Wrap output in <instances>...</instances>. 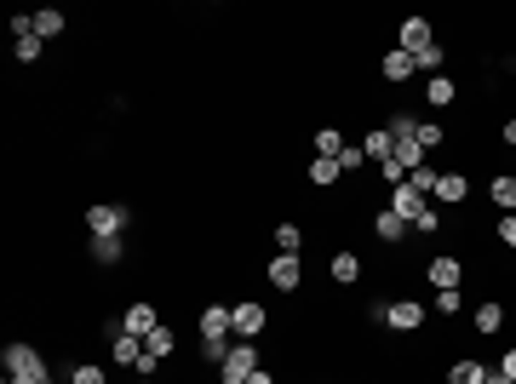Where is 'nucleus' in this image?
<instances>
[{
  "label": "nucleus",
  "instance_id": "1",
  "mask_svg": "<svg viewBox=\"0 0 516 384\" xmlns=\"http://www.w3.org/2000/svg\"><path fill=\"white\" fill-rule=\"evenodd\" d=\"M0 362H6V379H12V384H52V373H46V362H41V350H35V344H23V339H12Z\"/></svg>",
  "mask_w": 516,
  "mask_h": 384
},
{
  "label": "nucleus",
  "instance_id": "2",
  "mask_svg": "<svg viewBox=\"0 0 516 384\" xmlns=\"http://www.w3.org/2000/svg\"><path fill=\"white\" fill-rule=\"evenodd\" d=\"M258 367H264V362H258V344L241 339V344H230V356L218 362V384H247Z\"/></svg>",
  "mask_w": 516,
  "mask_h": 384
},
{
  "label": "nucleus",
  "instance_id": "3",
  "mask_svg": "<svg viewBox=\"0 0 516 384\" xmlns=\"http://www.w3.org/2000/svg\"><path fill=\"white\" fill-rule=\"evenodd\" d=\"M86 230H92V242L121 235L127 230V207H121V201H92V207H86Z\"/></svg>",
  "mask_w": 516,
  "mask_h": 384
},
{
  "label": "nucleus",
  "instance_id": "4",
  "mask_svg": "<svg viewBox=\"0 0 516 384\" xmlns=\"http://www.w3.org/2000/svg\"><path fill=\"white\" fill-rule=\"evenodd\" d=\"M172 350H178V333H172L167 321H161V327H155L150 339H144V362H138V373H144V379H155V367H161Z\"/></svg>",
  "mask_w": 516,
  "mask_h": 384
},
{
  "label": "nucleus",
  "instance_id": "5",
  "mask_svg": "<svg viewBox=\"0 0 516 384\" xmlns=\"http://www.w3.org/2000/svg\"><path fill=\"white\" fill-rule=\"evenodd\" d=\"M230 321H236V339H258L270 327V310L258 298H241V304H230Z\"/></svg>",
  "mask_w": 516,
  "mask_h": 384
},
{
  "label": "nucleus",
  "instance_id": "6",
  "mask_svg": "<svg viewBox=\"0 0 516 384\" xmlns=\"http://www.w3.org/2000/svg\"><path fill=\"white\" fill-rule=\"evenodd\" d=\"M385 327L390 333H419L425 327V304H419V298H396V304H385Z\"/></svg>",
  "mask_w": 516,
  "mask_h": 384
},
{
  "label": "nucleus",
  "instance_id": "7",
  "mask_svg": "<svg viewBox=\"0 0 516 384\" xmlns=\"http://www.w3.org/2000/svg\"><path fill=\"white\" fill-rule=\"evenodd\" d=\"M155 327H161V316H155V304H150V298L127 304V316H121V333H132V339H150Z\"/></svg>",
  "mask_w": 516,
  "mask_h": 384
},
{
  "label": "nucleus",
  "instance_id": "8",
  "mask_svg": "<svg viewBox=\"0 0 516 384\" xmlns=\"http://www.w3.org/2000/svg\"><path fill=\"white\" fill-rule=\"evenodd\" d=\"M299 281H304L299 258H287V253L270 258V287H276V293H299Z\"/></svg>",
  "mask_w": 516,
  "mask_h": 384
},
{
  "label": "nucleus",
  "instance_id": "9",
  "mask_svg": "<svg viewBox=\"0 0 516 384\" xmlns=\"http://www.w3.org/2000/svg\"><path fill=\"white\" fill-rule=\"evenodd\" d=\"M379 75H385L390 87H402L408 75H419V58H408V52L396 46V52H385V58H379Z\"/></svg>",
  "mask_w": 516,
  "mask_h": 384
},
{
  "label": "nucleus",
  "instance_id": "10",
  "mask_svg": "<svg viewBox=\"0 0 516 384\" xmlns=\"http://www.w3.org/2000/svg\"><path fill=\"white\" fill-rule=\"evenodd\" d=\"M430 287H436V293H448V287H459L465 281V264L459 258H448V253H442V258H430Z\"/></svg>",
  "mask_w": 516,
  "mask_h": 384
},
{
  "label": "nucleus",
  "instance_id": "11",
  "mask_svg": "<svg viewBox=\"0 0 516 384\" xmlns=\"http://www.w3.org/2000/svg\"><path fill=\"white\" fill-rule=\"evenodd\" d=\"M430 46H436V35H430V23H425V18H408V23H402V52H408V58L430 52Z\"/></svg>",
  "mask_w": 516,
  "mask_h": 384
},
{
  "label": "nucleus",
  "instance_id": "12",
  "mask_svg": "<svg viewBox=\"0 0 516 384\" xmlns=\"http://www.w3.org/2000/svg\"><path fill=\"white\" fill-rule=\"evenodd\" d=\"M230 333H236L230 304H207V310H201V339H224V344H230Z\"/></svg>",
  "mask_w": 516,
  "mask_h": 384
},
{
  "label": "nucleus",
  "instance_id": "13",
  "mask_svg": "<svg viewBox=\"0 0 516 384\" xmlns=\"http://www.w3.org/2000/svg\"><path fill=\"white\" fill-rule=\"evenodd\" d=\"M390 212H402V219H408V224H413V219H419V212H425V196H419V189L408 184V178H402V184L390 189Z\"/></svg>",
  "mask_w": 516,
  "mask_h": 384
},
{
  "label": "nucleus",
  "instance_id": "14",
  "mask_svg": "<svg viewBox=\"0 0 516 384\" xmlns=\"http://www.w3.org/2000/svg\"><path fill=\"white\" fill-rule=\"evenodd\" d=\"M362 155L385 166L390 155H396V138H390V127H373V132H367V138H362Z\"/></svg>",
  "mask_w": 516,
  "mask_h": 384
},
{
  "label": "nucleus",
  "instance_id": "15",
  "mask_svg": "<svg viewBox=\"0 0 516 384\" xmlns=\"http://www.w3.org/2000/svg\"><path fill=\"white\" fill-rule=\"evenodd\" d=\"M109 362H115V367H138V362H144V339L115 333V344H109Z\"/></svg>",
  "mask_w": 516,
  "mask_h": 384
},
{
  "label": "nucleus",
  "instance_id": "16",
  "mask_svg": "<svg viewBox=\"0 0 516 384\" xmlns=\"http://www.w3.org/2000/svg\"><path fill=\"white\" fill-rule=\"evenodd\" d=\"M373 230H379V242H402V235L413 230L408 219H402V212H390V207H379L373 212Z\"/></svg>",
  "mask_w": 516,
  "mask_h": 384
},
{
  "label": "nucleus",
  "instance_id": "17",
  "mask_svg": "<svg viewBox=\"0 0 516 384\" xmlns=\"http://www.w3.org/2000/svg\"><path fill=\"white\" fill-rule=\"evenodd\" d=\"M453 98H459V87H453V75H430V81H425V104H430V110H448Z\"/></svg>",
  "mask_w": 516,
  "mask_h": 384
},
{
  "label": "nucleus",
  "instance_id": "18",
  "mask_svg": "<svg viewBox=\"0 0 516 384\" xmlns=\"http://www.w3.org/2000/svg\"><path fill=\"white\" fill-rule=\"evenodd\" d=\"M327 270H333L339 287H356V281H362V258H356V253H333V264H327Z\"/></svg>",
  "mask_w": 516,
  "mask_h": 384
},
{
  "label": "nucleus",
  "instance_id": "19",
  "mask_svg": "<svg viewBox=\"0 0 516 384\" xmlns=\"http://www.w3.org/2000/svg\"><path fill=\"white\" fill-rule=\"evenodd\" d=\"M29 18H35V35H41V41H58V35H64V12H58V6L29 12Z\"/></svg>",
  "mask_w": 516,
  "mask_h": 384
},
{
  "label": "nucleus",
  "instance_id": "20",
  "mask_svg": "<svg viewBox=\"0 0 516 384\" xmlns=\"http://www.w3.org/2000/svg\"><path fill=\"white\" fill-rule=\"evenodd\" d=\"M488 196H494V207H499V212H516V178H511V173H499L494 184H488Z\"/></svg>",
  "mask_w": 516,
  "mask_h": 384
},
{
  "label": "nucleus",
  "instance_id": "21",
  "mask_svg": "<svg viewBox=\"0 0 516 384\" xmlns=\"http://www.w3.org/2000/svg\"><path fill=\"white\" fill-rule=\"evenodd\" d=\"M499 327H505V304H499V298L476 304V333H499Z\"/></svg>",
  "mask_w": 516,
  "mask_h": 384
},
{
  "label": "nucleus",
  "instance_id": "22",
  "mask_svg": "<svg viewBox=\"0 0 516 384\" xmlns=\"http://www.w3.org/2000/svg\"><path fill=\"white\" fill-rule=\"evenodd\" d=\"M339 178H344V173H339V161H333V155H316V161H310V184H316V189L339 184Z\"/></svg>",
  "mask_w": 516,
  "mask_h": 384
},
{
  "label": "nucleus",
  "instance_id": "23",
  "mask_svg": "<svg viewBox=\"0 0 516 384\" xmlns=\"http://www.w3.org/2000/svg\"><path fill=\"white\" fill-rule=\"evenodd\" d=\"M465 196H471L465 173H442V178H436V201H465Z\"/></svg>",
  "mask_w": 516,
  "mask_h": 384
},
{
  "label": "nucleus",
  "instance_id": "24",
  "mask_svg": "<svg viewBox=\"0 0 516 384\" xmlns=\"http://www.w3.org/2000/svg\"><path fill=\"white\" fill-rule=\"evenodd\" d=\"M396 166H402V173L425 166V150H419V138H396Z\"/></svg>",
  "mask_w": 516,
  "mask_h": 384
},
{
  "label": "nucleus",
  "instance_id": "25",
  "mask_svg": "<svg viewBox=\"0 0 516 384\" xmlns=\"http://www.w3.org/2000/svg\"><path fill=\"white\" fill-rule=\"evenodd\" d=\"M448 384H488V367H482V362H453Z\"/></svg>",
  "mask_w": 516,
  "mask_h": 384
},
{
  "label": "nucleus",
  "instance_id": "26",
  "mask_svg": "<svg viewBox=\"0 0 516 384\" xmlns=\"http://www.w3.org/2000/svg\"><path fill=\"white\" fill-rule=\"evenodd\" d=\"M121 253H127V242H121V235H104V242H92V258H98V264H121Z\"/></svg>",
  "mask_w": 516,
  "mask_h": 384
},
{
  "label": "nucleus",
  "instance_id": "27",
  "mask_svg": "<svg viewBox=\"0 0 516 384\" xmlns=\"http://www.w3.org/2000/svg\"><path fill=\"white\" fill-rule=\"evenodd\" d=\"M276 247L287 258H299V247H304V235H299V224H276Z\"/></svg>",
  "mask_w": 516,
  "mask_h": 384
},
{
  "label": "nucleus",
  "instance_id": "28",
  "mask_svg": "<svg viewBox=\"0 0 516 384\" xmlns=\"http://www.w3.org/2000/svg\"><path fill=\"white\" fill-rule=\"evenodd\" d=\"M436 178H442V173H436V166L425 161V166H413V173H408V184L419 189V196H436Z\"/></svg>",
  "mask_w": 516,
  "mask_h": 384
},
{
  "label": "nucleus",
  "instance_id": "29",
  "mask_svg": "<svg viewBox=\"0 0 516 384\" xmlns=\"http://www.w3.org/2000/svg\"><path fill=\"white\" fill-rule=\"evenodd\" d=\"M316 150H322V155H333V161H339V150H344V132H339V127H322V132H316Z\"/></svg>",
  "mask_w": 516,
  "mask_h": 384
},
{
  "label": "nucleus",
  "instance_id": "30",
  "mask_svg": "<svg viewBox=\"0 0 516 384\" xmlns=\"http://www.w3.org/2000/svg\"><path fill=\"white\" fill-rule=\"evenodd\" d=\"M41 46H46L41 35H23V41L12 46V52H18V64H41Z\"/></svg>",
  "mask_w": 516,
  "mask_h": 384
},
{
  "label": "nucleus",
  "instance_id": "31",
  "mask_svg": "<svg viewBox=\"0 0 516 384\" xmlns=\"http://www.w3.org/2000/svg\"><path fill=\"white\" fill-rule=\"evenodd\" d=\"M362 166H367L362 143H344V150H339V173H362Z\"/></svg>",
  "mask_w": 516,
  "mask_h": 384
},
{
  "label": "nucleus",
  "instance_id": "32",
  "mask_svg": "<svg viewBox=\"0 0 516 384\" xmlns=\"http://www.w3.org/2000/svg\"><path fill=\"white\" fill-rule=\"evenodd\" d=\"M436 310H442V316H459V310H465V293H459V287H448V293H436Z\"/></svg>",
  "mask_w": 516,
  "mask_h": 384
},
{
  "label": "nucleus",
  "instance_id": "33",
  "mask_svg": "<svg viewBox=\"0 0 516 384\" xmlns=\"http://www.w3.org/2000/svg\"><path fill=\"white\" fill-rule=\"evenodd\" d=\"M413 138H419V150H436V143L448 138V132H442L436 121H419V132H413Z\"/></svg>",
  "mask_w": 516,
  "mask_h": 384
},
{
  "label": "nucleus",
  "instance_id": "34",
  "mask_svg": "<svg viewBox=\"0 0 516 384\" xmlns=\"http://www.w3.org/2000/svg\"><path fill=\"white\" fill-rule=\"evenodd\" d=\"M442 64H448V52H442V46H430V52H419V69H425V75H442Z\"/></svg>",
  "mask_w": 516,
  "mask_h": 384
},
{
  "label": "nucleus",
  "instance_id": "35",
  "mask_svg": "<svg viewBox=\"0 0 516 384\" xmlns=\"http://www.w3.org/2000/svg\"><path fill=\"white\" fill-rule=\"evenodd\" d=\"M69 384H104V367H92V362H81L75 373H69Z\"/></svg>",
  "mask_w": 516,
  "mask_h": 384
},
{
  "label": "nucleus",
  "instance_id": "36",
  "mask_svg": "<svg viewBox=\"0 0 516 384\" xmlns=\"http://www.w3.org/2000/svg\"><path fill=\"white\" fill-rule=\"evenodd\" d=\"M201 356H207V362H224L230 344H224V339H201Z\"/></svg>",
  "mask_w": 516,
  "mask_h": 384
},
{
  "label": "nucleus",
  "instance_id": "37",
  "mask_svg": "<svg viewBox=\"0 0 516 384\" xmlns=\"http://www.w3.org/2000/svg\"><path fill=\"white\" fill-rule=\"evenodd\" d=\"M413 230H419V235H436V230H442V219H436V212H430V207H425V212H419V219H413Z\"/></svg>",
  "mask_w": 516,
  "mask_h": 384
},
{
  "label": "nucleus",
  "instance_id": "38",
  "mask_svg": "<svg viewBox=\"0 0 516 384\" xmlns=\"http://www.w3.org/2000/svg\"><path fill=\"white\" fill-rule=\"evenodd\" d=\"M499 242L516 247V212H505V219H499Z\"/></svg>",
  "mask_w": 516,
  "mask_h": 384
},
{
  "label": "nucleus",
  "instance_id": "39",
  "mask_svg": "<svg viewBox=\"0 0 516 384\" xmlns=\"http://www.w3.org/2000/svg\"><path fill=\"white\" fill-rule=\"evenodd\" d=\"M499 373H505V379H516V344H511L505 356H499Z\"/></svg>",
  "mask_w": 516,
  "mask_h": 384
},
{
  "label": "nucleus",
  "instance_id": "40",
  "mask_svg": "<svg viewBox=\"0 0 516 384\" xmlns=\"http://www.w3.org/2000/svg\"><path fill=\"white\" fill-rule=\"evenodd\" d=\"M247 384H276V373H270V367H258V373H253Z\"/></svg>",
  "mask_w": 516,
  "mask_h": 384
},
{
  "label": "nucleus",
  "instance_id": "41",
  "mask_svg": "<svg viewBox=\"0 0 516 384\" xmlns=\"http://www.w3.org/2000/svg\"><path fill=\"white\" fill-rule=\"evenodd\" d=\"M488 384H516V379H505V373H499V367H488Z\"/></svg>",
  "mask_w": 516,
  "mask_h": 384
},
{
  "label": "nucleus",
  "instance_id": "42",
  "mask_svg": "<svg viewBox=\"0 0 516 384\" xmlns=\"http://www.w3.org/2000/svg\"><path fill=\"white\" fill-rule=\"evenodd\" d=\"M505 143H511V150H516V115H511V121H505Z\"/></svg>",
  "mask_w": 516,
  "mask_h": 384
},
{
  "label": "nucleus",
  "instance_id": "43",
  "mask_svg": "<svg viewBox=\"0 0 516 384\" xmlns=\"http://www.w3.org/2000/svg\"><path fill=\"white\" fill-rule=\"evenodd\" d=\"M138 384H155V379H138Z\"/></svg>",
  "mask_w": 516,
  "mask_h": 384
}]
</instances>
